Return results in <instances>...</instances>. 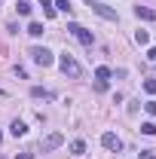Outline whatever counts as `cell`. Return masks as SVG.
I'll return each instance as SVG.
<instances>
[{
  "instance_id": "8",
  "label": "cell",
  "mask_w": 156,
  "mask_h": 159,
  "mask_svg": "<svg viewBox=\"0 0 156 159\" xmlns=\"http://www.w3.org/2000/svg\"><path fill=\"white\" fill-rule=\"evenodd\" d=\"M9 132H12V135H16V138H21V135H25V132H28V125H25V122H21V119H16V122H12V125H9Z\"/></svg>"
},
{
  "instance_id": "3",
  "label": "cell",
  "mask_w": 156,
  "mask_h": 159,
  "mask_svg": "<svg viewBox=\"0 0 156 159\" xmlns=\"http://www.w3.org/2000/svg\"><path fill=\"white\" fill-rule=\"evenodd\" d=\"M31 58L37 61L40 67H49V64H55V55H52L46 46H34V49H31Z\"/></svg>"
},
{
  "instance_id": "19",
  "label": "cell",
  "mask_w": 156,
  "mask_h": 159,
  "mask_svg": "<svg viewBox=\"0 0 156 159\" xmlns=\"http://www.w3.org/2000/svg\"><path fill=\"white\" fill-rule=\"evenodd\" d=\"M147 58H150V61H156V46H150V49H147Z\"/></svg>"
},
{
  "instance_id": "18",
  "label": "cell",
  "mask_w": 156,
  "mask_h": 159,
  "mask_svg": "<svg viewBox=\"0 0 156 159\" xmlns=\"http://www.w3.org/2000/svg\"><path fill=\"white\" fill-rule=\"evenodd\" d=\"M144 110H147L150 116H156V101H147V104H144Z\"/></svg>"
},
{
  "instance_id": "15",
  "label": "cell",
  "mask_w": 156,
  "mask_h": 159,
  "mask_svg": "<svg viewBox=\"0 0 156 159\" xmlns=\"http://www.w3.org/2000/svg\"><path fill=\"white\" fill-rule=\"evenodd\" d=\"M144 92H147V95H156V80H147V83H144Z\"/></svg>"
},
{
  "instance_id": "10",
  "label": "cell",
  "mask_w": 156,
  "mask_h": 159,
  "mask_svg": "<svg viewBox=\"0 0 156 159\" xmlns=\"http://www.w3.org/2000/svg\"><path fill=\"white\" fill-rule=\"evenodd\" d=\"M28 34H31V37H43V25H40V21H31V25H28Z\"/></svg>"
},
{
  "instance_id": "13",
  "label": "cell",
  "mask_w": 156,
  "mask_h": 159,
  "mask_svg": "<svg viewBox=\"0 0 156 159\" xmlns=\"http://www.w3.org/2000/svg\"><path fill=\"white\" fill-rule=\"evenodd\" d=\"M16 9H19V16H31V9H34V6H31L28 0H19V6H16Z\"/></svg>"
},
{
  "instance_id": "9",
  "label": "cell",
  "mask_w": 156,
  "mask_h": 159,
  "mask_svg": "<svg viewBox=\"0 0 156 159\" xmlns=\"http://www.w3.org/2000/svg\"><path fill=\"white\" fill-rule=\"evenodd\" d=\"M31 95H34V98H52V92H49V89H43V86H34V89H31Z\"/></svg>"
},
{
  "instance_id": "11",
  "label": "cell",
  "mask_w": 156,
  "mask_h": 159,
  "mask_svg": "<svg viewBox=\"0 0 156 159\" xmlns=\"http://www.w3.org/2000/svg\"><path fill=\"white\" fill-rule=\"evenodd\" d=\"M95 80H98V83H107V80H110V67H98V70H95Z\"/></svg>"
},
{
  "instance_id": "1",
  "label": "cell",
  "mask_w": 156,
  "mask_h": 159,
  "mask_svg": "<svg viewBox=\"0 0 156 159\" xmlns=\"http://www.w3.org/2000/svg\"><path fill=\"white\" fill-rule=\"evenodd\" d=\"M58 67H61V74L71 77V80H80V77H83V67H80V61L74 58L71 52H64V55L58 58Z\"/></svg>"
},
{
  "instance_id": "17",
  "label": "cell",
  "mask_w": 156,
  "mask_h": 159,
  "mask_svg": "<svg viewBox=\"0 0 156 159\" xmlns=\"http://www.w3.org/2000/svg\"><path fill=\"white\" fill-rule=\"evenodd\" d=\"M55 6H58L61 12H71V3H67V0H55Z\"/></svg>"
},
{
  "instance_id": "14",
  "label": "cell",
  "mask_w": 156,
  "mask_h": 159,
  "mask_svg": "<svg viewBox=\"0 0 156 159\" xmlns=\"http://www.w3.org/2000/svg\"><path fill=\"white\" fill-rule=\"evenodd\" d=\"M71 150L80 156V153H86V144H83V141H74V144H71Z\"/></svg>"
},
{
  "instance_id": "5",
  "label": "cell",
  "mask_w": 156,
  "mask_h": 159,
  "mask_svg": "<svg viewBox=\"0 0 156 159\" xmlns=\"http://www.w3.org/2000/svg\"><path fill=\"white\" fill-rule=\"evenodd\" d=\"M92 9H95L101 19H107V21H117V9H110V6H104V3H92Z\"/></svg>"
},
{
  "instance_id": "20",
  "label": "cell",
  "mask_w": 156,
  "mask_h": 159,
  "mask_svg": "<svg viewBox=\"0 0 156 159\" xmlns=\"http://www.w3.org/2000/svg\"><path fill=\"white\" fill-rule=\"evenodd\" d=\"M141 159H156V156L150 153V150H144V156H141Z\"/></svg>"
},
{
  "instance_id": "16",
  "label": "cell",
  "mask_w": 156,
  "mask_h": 159,
  "mask_svg": "<svg viewBox=\"0 0 156 159\" xmlns=\"http://www.w3.org/2000/svg\"><path fill=\"white\" fill-rule=\"evenodd\" d=\"M141 132H144V135H156V125H153V122H144Z\"/></svg>"
},
{
  "instance_id": "2",
  "label": "cell",
  "mask_w": 156,
  "mask_h": 159,
  "mask_svg": "<svg viewBox=\"0 0 156 159\" xmlns=\"http://www.w3.org/2000/svg\"><path fill=\"white\" fill-rule=\"evenodd\" d=\"M67 31H71V34H74V37H77L80 43L86 46V49H92V43H95V37H92V31H86L83 25H77V21H71V25H67Z\"/></svg>"
},
{
  "instance_id": "4",
  "label": "cell",
  "mask_w": 156,
  "mask_h": 159,
  "mask_svg": "<svg viewBox=\"0 0 156 159\" xmlns=\"http://www.w3.org/2000/svg\"><path fill=\"white\" fill-rule=\"evenodd\" d=\"M61 144H64V135H61V132H52V135H46V138L40 141V150L49 153V150H55V147H61Z\"/></svg>"
},
{
  "instance_id": "12",
  "label": "cell",
  "mask_w": 156,
  "mask_h": 159,
  "mask_svg": "<svg viewBox=\"0 0 156 159\" xmlns=\"http://www.w3.org/2000/svg\"><path fill=\"white\" fill-rule=\"evenodd\" d=\"M135 43L138 46H147V43H150V34H147V31H135Z\"/></svg>"
},
{
  "instance_id": "21",
  "label": "cell",
  "mask_w": 156,
  "mask_h": 159,
  "mask_svg": "<svg viewBox=\"0 0 156 159\" xmlns=\"http://www.w3.org/2000/svg\"><path fill=\"white\" fill-rule=\"evenodd\" d=\"M0 141H3V132H0Z\"/></svg>"
},
{
  "instance_id": "6",
  "label": "cell",
  "mask_w": 156,
  "mask_h": 159,
  "mask_svg": "<svg viewBox=\"0 0 156 159\" xmlns=\"http://www.w3.org/2000/svg\"><path fill=\"white\" fill-rule=\"evenodd\" d=\"M101 144H104L107 150H119V147H122V141H119L113 132H104V135H101Z\"/></svg>"
},
{
  "instance_id": "7",
  "label": "cell",
  "mask_w": 156,
  "mask_h": 159,
  "mask_svg": "<svg viewBox=\"0 0 156 159\" xmlns=\"http://www.w3.org/2000/svg\"><path fill=\"white\" fill-rule=\"evenodd\" d=\"M135 16H138V19H144V21H153L156 19V12L150 9V6H135Z\"/></svg>"
}]
</instances>
